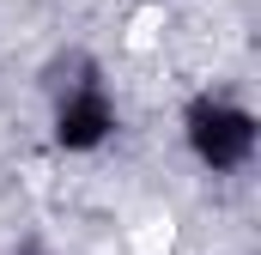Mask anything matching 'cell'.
<instances>
[{
	"label": "cell",
	"instance_id": "obj_1",
	"mask_svg": "<svg viewBox=\"0 0 261 255\" xmlns=\"http://www.w3.org/2000/svg\"><path fill=\"white\" fill-rule=\"evenodd\" d=\"M189 146L206 170H243L255 152V116L225 97H200L189 110Z\"/></svg>",
	"mask_w": 261,
	"mask_h": 255
},
{
	"label": "cell",
	"instance_id": "obj_2",
	"mask_svg": "<svg viewBox=\"0 0 261 255\" xmlns=\"http://www.w3.org/2000/svg\"><path fill=\"white\" fill-rule=\"evenodd\" d=\"M110 128H116V110H110L103 85L97 79H73L61 91V110H55V140L67 152H91V146L110 140Z\"/></svg>",
	"mask_w": 261,
	"mask_h": 255
}]
</instances>
